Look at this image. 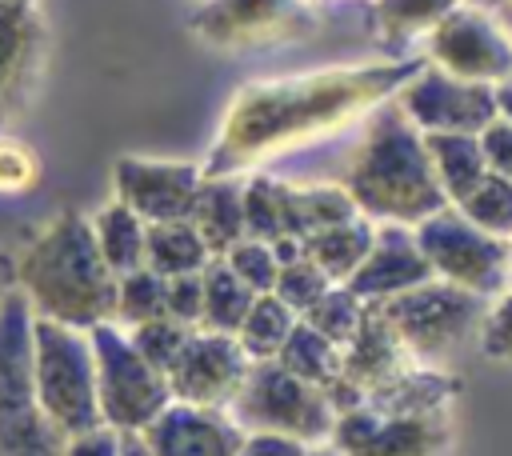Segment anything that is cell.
Returning <instances> with one entry per match:
<instances>
[{"mask_svg": "<svg viewBox=\"0 0 512 456\" xmlns=\"http://www.w3.org/2000/svg\"><path fill=\"white\" fill-rule=\"evenodd\" d=\"M420 68V60H380L360 68H324L308 76L244 84L220 116V132L200 164L204 180L240 176L244 168L328 136L380 108Z\"/></svg>", "mask_w": 512, "mask_h": 456, "instance_id": "1", "label": "cell"}, {"mask_svg": "<svg viewBox=\"0 0 512 456\" xmlns=\"http://www.w3.org/2000/svg\"><path fill=\"white\" fill-rule=\"evenodd\" d=\"M8 260L12 288L24 296L32 316L80 332L112 320L116 276L100 260L84 212L60 208Z\"/></svg>", "mask_w": 512, "mask_h": 456, "instance_id": "2", "label": "cell"}, {"mask_svg": "<svg viewBox=\"0 0 512 456\" xmlns=\"http://www.w3.org/2000/svg\"><path fill=\"white\" fill-rule=\"evenodd\" d=\"M340 188L348 192L356 212L368 216L372 224L416 228L420 220L436 216L448 204L432 176L424 136L400 116L392 100L372 108V120L348 160Z\"/></svg>", "mask_w": 512, "mask_h": 456, "instance_id": "3", "label": "cell"}, {"mask_svg": "<svg viewBox=\"0 0 512 456\" xmlns=\"http://www.w3.org/2000/svg\"><path fill=\"white\" fill-rule=\"evenodd\" d=\"M32 396L64 440L100 428L88 332L32 316Z\"/></svg>", "mask_w": 512, "mask_h": 456, "instance_id": "4", "label": "cell"}, {"mask_svg": "<svg viewBox=\"0 0 512 456\" xmlns=\"http://www.w3.org/2000/svg\"><path fill=\"white\" fill-rule=\"evenodd\" d=\"M376 308L420 368H440L476 340L488 300L444 280H424L400 296L380 300Z\"/></svg>", "mask_w": 512, "mask_h": 456, "instance_id": "5", "label": "cell"}, {"mask_svg": "<svg viewBox=\"0 0 512 456\" xmlns=\"http://www.w3.org/2000/svg\"><path fill=\"white\" fill-rule=\"evenodd\" d=\"M64 436L32 396V308L12 288L0 304V456H60Z\"/></svg>", "mask_w": 512, "mask_h": 456, "instance_id": "6", "label": "cell"}, {"mask_svg": "<svg viewBox=\"0 0 512 456\" xmlns=\"http://www.w3.org/2000/svg\"><path fill=\"white\" fill-rule=\"evenodd\" d=\"M92 344V368H96V408L100 424L112 432H144L168 404V380L156 372L132 344L128 332L108 324L88 328Z\"/></svg>", "mask_w": 512, "mask_h": 456, "instance_id": "7", "label": "cell"}, {"mask_svg": "<svg viewBox=\"0 0 512 456\" xmlns=\"http://www.w3.org/2000/svg\"><path fill=\"white\" fill-rule=\"evenodd\" d=\"M228 416L244 432H280L308 448L328 444L332 424H336V412L324 388L296 380L276 360H256L248 368L236 400L228 404Z\"/></svg>", "mask_w": 512, "mask_h": 456, "instance_id": "8", "label": "cell"}, {"mask_svg": "<svg viewBox=\"0 0 512 456\" xmlns=\"http://www.w3.org/2000/svg\"><path fill=\"white\" fill-rule=\"evenodd\" d=\"M412 232L432 268V280L456 284L484 300H496L508 288V240L480 232L452 204H444L436 216L420 220Z\"/></svg>", "mask_w": 512, "mask_h": 456, "instance_id": "9", "label": "cell"}, {"mask_svg": "<svg viewBox=\"0 0 512 456\" xmlns=\"http://www.w3.org/2000/svg\"><path fill=\"white\" fill-rule=\"evenodd\" d=\"M192 36L220 52H244L316 32V12L304 0H204L192 20Z\"/></svg>", "mask_w": 512, "mask_h": 456, "instance_id": "10", "label": "cell"}, {"mask_svg": "<svg viewBox=\"0 0 512 456\" xmlns=\"http://www.w3.org/2000/svg\"><path fill=\"white\" fill-rule=\"evenodd\" d=\"M392 104L400 108V116L420 136H432V132L476 136L488 120H496V92H492V84L456 80V76L432 68L428 60L396 88Z\"/></svg>", "mask_w": 512, "mask_h": 456, "instance_id": "11", "label": "cell"}, {"mask_svg": "<svg viewBox=\"0 0 512 456\" xmlns=\"http://www.w3.org/2000/svg\"><path fill=\"white\" fill-rule=\"evenodd\" d=\"M428 64L472 84H500L512 76V44L504 40L492 12L456 4L428 36Z\"/></svg>", "mask_w": 512, "mask_h": 456, "instance_id": "12", "label": "cell"}, {"mask_svg": "<svg viewBox=\"0 0 512 456\" xmlns=\"http://www.w3.org/2000/svg\"><path fill=\"white\" fill-rule=\"evenodd\" d=\"M452 444L448 412H416V416H376L356 404L336 416L328 448L340 456H444Z\"/></svg>", "mask_w": 512, "mask_h": 456, "instance_id": "13", "label": "cell"}, {"mask_svg": "<svg viewBox=\"0 0 512 456\" xmlns=\"http://www.w3.org/2000/svg\"><path fill=\"white\" fill-rule=\"evenodd\" d=\"M248 368H252V360L244 356L236 336L192 328V336L184 340V348L172 360V368L164 372V380H168V396L176 404L228 412V404L236 400Z\"/></svg>", "mask_w": 512, "mask_h": 456, "instance_id": "14", "label": "cell"}, {"mask_svg": "<svg viewBox=\"0 0 512 456\" xmlns=\"http://www.w3.org/2000/svg\"><path fill=\"white\" fill-rule=\"evenodd\" d=\"M200 184H204V172L192 160L120 156L112 164V200L124 204L144 224L188 220Z\"/></svg>", "mask_w": 512, "mask_h": 456, "instance_id": "15", "label": "cell"}, {"mask_svg": "<svg viewBox=\"0 0 512 456\" xmlns=\"http://www.w3.org/2000/svg\"><path fill=\"white\" fill-rule=\"evenodd\" d=\"M48 28L36 0L0 4V128L28 104L40 64H44Z\"/></svg>", "mask_w": 512, "mask_h": 456, "instance_id": "16", "label": "cell"}, {"mask_svg": "<svg viewBox=\"0 0 512 456\" xmlns=\"http://www.w3.org/2000/svg\"><path fill=\"white\" fill-rule=\"evenodd\" d=\"M148 456H240L244 428L220 408L168 404L144 432H136Z\"/></svg>", "mask_w": 512, "mask_h": 456, "instance_id": "17", "label": "cell"}, {"mask_svg": "<svg viewBox=\"0 0 512 456\" xmlns=\"http://www.w3.org/2000/svg\"><path fill=\"white\" fill-rule=\"evenodd\" d=\"M424 280H432V268L416 244V232L404 224H376L372 248L360 260V268L344 280V288L356 292L364 304H380Z\"/></svg>", "mask_w": 512, "mask_h": 456, "instance_id": "18", "label": "cell"}, {"mask_svg": "<svg viewBox=\"0 0 512 456\" xmlns=\"http://www.w3.org/2000/svg\"><path fill=\"white\" fill-rule=\"evenodd\" d=\"M412 368H420V364H416V360L408 356V348L396 340V332L388 328V320L380 316V308L368 304V312H364L356 336L340 348V380H344L352 392L372 396L376 388L400 380V376L412 372Z\"/></svg>", "mask_w": 512, "mask_h": 456, "instance_id": "19", "label": "cell"}, {"mask_svg": "<svg viewBox=\"0 0 512 456\" xmlns=\"http://www.w3.org/2000/svg\"><path fill=\"white\" fill-rule=\"evenodd\" d=\"M280 188V224H284V236L292 240H308L332 224H344L356 212V204L348 200V192L340 184H284L276 180Z\"/></svg>", "mask_w": 512, "mask_h": 456, "instance_id": "20", "label": "cell"}, {"mask_svg": "<svg viewBox=\"0 0 512 456\" xmlns=\"http://www.w3.org/2000/svg\"><path fill=\"white\" fill-rule=\"evenodd\" d=\"M188 224L204 240L208 256H224L236 240H244V204H240V180L236 176H216L204 180L192 204Z\"/></svg>", "mask_w": 512, "mask_h": 456, "instance_id": "21", "label": "cell"}, {"mask_svg": "<svg viewBox=\"0 0 512 456\" xmlns=\"http://www.w3.org/2000/svg\"><path fill=\"white\" fill-rule=\"evenodd\" d=\"M460 384L456 376L440 372V368H412L400 380L376 388L372 396H364V408H372L376 416H416V412H448L456 400Z\"/></svg>", "mask_w": 512, "mask_h": 456, "instance_id": "22", "label": "cell"}, {"mask_svg": "<svg viewBox=\"0 0 512 456\" xmlns=\"http://www.w3.org/2000/svg\"><path fill=\"white\" fill-rule=\"evenodd\" d=\"M208 248L196 236V228L188 220H160V224H144V268L156 272L160 280L172 276H192L208 264Z\"/></svg>", "mask_w": 512, "mask_h": 456, "instance_id": "23", "label": "cell"}, {"mask_svg": "<svg viewBox=\"0 0 512 456\" xmlns=\"http://www.w3.org/2000/svg\"><path fill=\"white\" fill-rule=\"evenodd\" d=\"M372 236H376V224H372L368 216H352V220H344V224H332V228L308 236V240H304V256H308L332 284H344V280L360 268V260L368 256Z\"/></svg>", "mask_w": 512, "mask_h": 456, "instance_id": "24", "label": "cell"}, {"mask_svg": "<svg viewBox=\"0 0 512 456\" xmlns=\"http://www.w3.org/2000/svg\"><path fill=\"white\" fill-rule=\"evenodd\" d=\"M424 152H428V164H432V176L444 192L448 204L464 200L476 180L484 176V160H480V144L476 136H464V132H432L424 136Z\"/></svg>", "mask_w": 512, "mask_h": 456, "instance_id": "25", "label": "cell"}, {"mask_svg": "<svg viewBox=\"0 0 512 456\" xmlns=\"http://www.w3.org/2000/svg\"><path fill=\"white\" fill-rule=\"evenodd\" d=\"M88 228H92V240H96L100 260L108 264L112 276H124L132 268H144V220L132 216L124 204H116V200L100 204L88 216Z\"/></svg>", "mask_w": 512, "mask_h": 456, "instance_id": "26", "label": "cell"}, {"mask_svg": "<svg viewBox=\"0 0 512 456\" xmlns=\"http://www.w3.org/2000/svg\"><path fill=\"white\" fill-rule=\"evenodd\" d=\"M200 288H204V304H200V332H220V336H236L240 320L248 316L256 292H248L220 256H212L200 268Z\"/></svg>", "mask_w": 512, "mask_h": 456, "instance_id": "27", "label": "cell"}, {"mask_svg": "<svg viewBox=\"0 0 512 456\" xmlns=\"http://www.w3.org/2000/svg\"><path fill=\"white\" fill-rule=\"evenodd\" d=\"M276 364L284 372H292L296 380L316 384V388H328L340 380V348L332 340H324L316 328H308L304 320L292 324L288 340L276 352Z\"/></svg>", "mask_w": 512, "mask_h": 456, "instance_id": "28", "label": "cell"}, {"mask_svg": "<svg viewBox=\"0 0 512 456\" xmlns=\"http://www.w3.org/2000/svg\"><path fill=\"white\" fill-rule=\"evenodd\" d=\"M296 320H300V316H296L292 308H284L272 292H264V296L252 300L248 316L240 320L236 344L244 348V356H248L252 364H256V360H276V352H280V344L288 340V332H292Z\"/></svg>", "mask_w": 512, "mask_h": 456, "instance_id": "29", "label": "cell"}, {"mask_svg": "<svg viewBox=\"0 0 512 456\" xmlns=\"http://www.w3.org/2000/svg\"><path fill=\"white\" fill-rule=\"evenodd\" d=\"M468 224H476L480 232L496 236V240H508L512 236V180L508 176H492L484 172L476 180V188L452 204Z\"/></svg>", "mask_w": 512, "mask_h": 456, "instance_id": "30", "label": "cell"}, {"mask_svg": "<svg viewBox=\"0 0 512 456\" xmlns=\"http://www.w3.org/2000/svg\"><path fill=\"white\" fill-rule=\"evenodd\" d=\"M164 316V280L148 268H132L116 276V304H112V324L116 328H136L144 320Z\"/></svg>", "mask_w": 512, "mask_h": 456, "instance_id": "31", "label": "cell"}, {"mask_svg": "<svg viewBox=\"0 0 512 456\" xmlns=\"http://www.w3.org/2000/svg\"><path fill=\"white\" fill-rule=\"evenodd\" d=\"M460 0H376V28L384 40L428 36Z\"/></svg>", "mask_w": 512, "mask_h": 456, "instance_id": "32", "label": "cell"}, {"mask_svg": "<svg viewBox=\"0 0 512 456\" xmlns=\"http://www.w3.org/2000/svg\"><path fill=\"white\" fill-rule=\"evenodd\" d=\"M364 312H368V304H364L356 292H348L344 284H332L300 320H304L308 328H316L324 340H332L336 348H344V344L356 336Z\"/></svg>", "mask_w": 512, "mask_h": 456, "instance_id": "33", "label": "cell"}, {"mask_svg": "<svg viewBox=\"0 0 512 456\" xmlns=\"http://www.w3.org/2000/svg\"><path fill=\"white\" fill-rule=\"evenodd\" d=\"M240 204H244V236L252 240H280L284 224H280V188L272 176L252 172L248 180H240Z\"/></svg>", "mask_w": 512, "mask_h": 456, "instance_id": "34", "label": "cell"}, {"mask_svg": "<svg viewBox=\"0 0 512 456\" xmlns=\"http://www.w3.org/2000/svg\"><path fill=\"white\" fill-rule=\"evenodd\" d=\"M220 260H224V264H228V272H232L248 292H256V296L272 292L276 272H280V264H276V256H272V244L252 240V236L236 240Z\"/></svg>", "mask_w": 512, "mask_h": 456, "instance_id": "35", "label": "cell"}, {"mask_svg": "<svg viewBox=\"0 0 512 456\" xmlns=\"http://www.w3.org/2000/svg\"><path fill=\"white\" fill-rule=\"evenodd\" d=\"M328 288H332V280H328L308 256H300V260H292V264H280L276 284H272V296H276L284 308H292L296 316H304Z\"/></svg>", "mask_w": 512, "mask_h": 456, "instance_id": "36", "label": "cell"}, {"mask_svg": "<svg viewBox=\"0 0 512 456\" xmlns=\"http://www.w3.org/2000/svg\"><path fill=\"white\" fill-rule=\"evenodd\" d=\"M188 336H192V328H184V324H176V320H168V316H156V320H144V324L128 328V344H132L156 372H168V368H172V360L180 356V348H184Z\"/></svg>", "mask_w": 512, "mask_h": 456, "instance_id": "37", "label": "cell"}, {"mask_svg": "<svg viewBox=\"0 0 512 456\" xmlns=\"http://www.w3.org/2000/svg\"><path fill=\"white\" fill-rule=\"evenodd\" d=\"M44 164L36 148L12 132H0V196H28L36 192Z\"/></svg>", "mask_w": 512, "mask_h": 456, "instance_id": "38", "label": "cell"}, {"mask_svg": "<svg viewBox=\"0 0 512 456\" xmlns=\"http://www.w3.org/2000/svg\"><path fill=\"white\" fill-rule=\"evenodd\" d=\"M476 344H480V352L488 360L512 364V288H504L488 304V312L480 320V332H476Z\"/></svg>", "mask_w": 512, "mask_h": 456, "instance_id": "39", "label": "cell"}, {"mask_svg": "<svg viewBox=\"0 0 512 456\" xmlns=\"http://www.w3.org/2000/svg\"><path fill=\"white\" fill-rule=\"evenodd\" d=\"M200 304H204L200 272L164 280V316H168V320H176V324H184V328H200Z\"/></svg>", "mask_w": 512, "mask_h": 456, "instance_id": "40", "label": "cell"}, {"mask_svg": "<svg viewBox=\"0 0 512 456\" xmlns=\"http://www.w3.org/2000/svg\"><path fill=\"white\" fill-rule=\"evenodd\" d=\"M476 144H480L484 172L512 180V120H504V116L488 120V124L476 132Z\"/></svg>", "mask_w": 512, "mask_h": 456, "instance_id": "41", "label": "cell"}, {"mask_svg": "<svg viewBox=\"0 0 512 456\" xmlns=\"http://www.w3.org/2000/svg\"><path fill=\"white\" fill-rule=\"evenodd\" d=\"M60 456H120V432L112 428H92V432H80V436H68Z\"/></svg>", "mask_w": 512, "mask_h": 456, "instance_id": "42", "label": "cell"}, {"mask_svg": "<svg viewBox=\"0 0 512 456\" xmlns=\"http://www.w3.org/2000/svg\"><path fill=\"white\" fill-rule=\"evenodd\" d=\"M308 444L280 436V432H244L240 440V456H304Z\"/></svg>", "mask_w": 512, "mask_h": 456, "instance_id": "43", "label": "cell"}, {"mask_svg": "<svg viewBox=\"0 0 512 456\" xmlns=\"http://www.w3.org/2000/svg\"><path fill=\"white\" fill-rule=\"evenodd\" d=\"M492 92H496V116L512 120V76H504L500 84H492Z\"/></svg>", "mask_w": 512, "mask_h": 456, "instance_id": "44", "label": "cell"}, {"mask_svg": "<svg viewBox=\"0 0 512 456\" xmlns=\"http://www.w3.org/2000/svg\"><path fill=\"white\" fill-rule=\"evenodd\" d=\"M120 456H148V448H144V440L136 432H124L120 436Z\"/></svg>", "mask_w": 512, "mask_h": 456, "instance_id": "45", "label": "cell"}, {"mask_svg": "<svg viewBox=\"0 0 512 456\" xmlns=\"http://www.w3.org/2000/svg\"><path fill=\"white\" fill-rule=\"evenodd\" d=\"M8 292H12V260L0 252V304H4Z\"/></svg>", "mask_w": 512, "mask_h": 456, "instance_id": "46", "label": "cell"}, {"mask_svg": "<svg viewBox=\"0 0 512 456\" xmlns=\"http://www.w3.org/2000/svg\"><path fill=\"white\" fill-rule=\"evenodd\" d=\"M460 4H464V8H480V12H492V16H496V12H500L504 4H512V0H460Z\"/></svg>", "mask_w": 512, "mask_h": 456, "instance_id": "47", "label": "cell"}, {"mask_svg": "<svg viewBox=\"0 0 512 456\" xmlns=\"http://www.w3.org/2000/svg\"><path fill=\"white\" fill-rule=\"evenodd\" d=\"M496 24H500V32H504V40L512 44V4H504V8L496 12Z\"/></svg>", "mask_w": 512, "mask_h": 456, "instance_id": "48", "label": "cell"}, {"mask_svg": "<svg viewBox=\"0 0 512 456\" xmlns=\"http://www.w3.org/2000/svg\"><path fill=\"white\" fill-rule=\"evenodd\" d=\"M304 456H340V452H336V448H328V444H316V448H308Z\"/></svg>", "mask_w": 512, "mask_h": 456, "instance_id": "49", "label": "cell"}, {"mask_svg": "<svg viewBox=\"0 0 512 456\" xmlns=\"http://www.w3.org/2000/svg\"><path fill=\"white\" fill-rule=\"evenodd\" d=\"M508 288H512V236H508Z\"/></svg>", "mask_w": 512, "mask_h": 456, "instance_id": "50", "label": "cell"}, {"mask_svg": "<svg viewBox=\"0 0 512 456\" xmlns=\"http://www.w3.org/2000/svg\"><path fill=\"white\" fill-rule=\"evenodd\" d=\"M0 4H20V0H0Z\"/></svg>", "mask_w": 512, "mask_h": 456, "instance_id": "51", "label": "cell"}]
</instances>
